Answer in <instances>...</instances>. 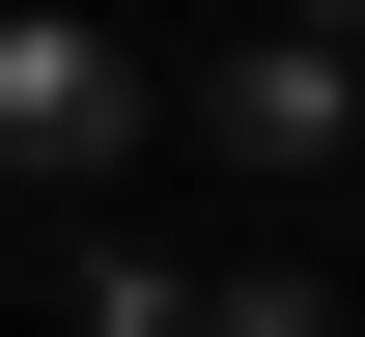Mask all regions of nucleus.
<instances>
[{
  "mask_svg": "<svg viewBox=\"0 0 365 337\" xmlns=\"http://www.w3.org/2000/svg\"><path fill=\"white\" fill-rule=\"evenodd\" d=\"M140 113H169V56L85 28V0H0V197H113Z\"/></svg>",
  "mask_w": 365,
  "mask_h": 337,
  "instance_id": "1",
  "label": "nucleus"
},
{
  "mask_svg": "<svg viewBox=\"0 0 365 337\" xmlns=\"http://www.w3.org/2000/svg\"><path fill=\"white\" fill-rule=\"evenodd\" d=\"M197 141H225L253 197H309V169L365 141V56H337V28H253V56H197Z\"/></svg>",
  "mask_w": 365,
  "mask_h": 337,
  "instance_id": "2",
  "label": "nucleus"
},
{
  "mask_svg": "<svg viewBox=\"0 0 365 337\" xmlns=\"http://www.w3.org/2000/svg\"><path fill=\"white\" fill-rule=\"evenodd\" d=\"M56 337H169V253H140V225H85V197H56Z\"/></svg>",
  "mask_w": 365,
  "mask_h": 337,
  "instance_id": "3",
  "label": "nucleus"
},
{
  "mask_svg": "<svg viewBox=\"0 0 365 337\" xmlns=\"http://www.w3.org/2000/svg\"><path fill=\"white\" fill-rule=\"evenodd\" d=\"M169 337H337V281H281V253H253V281H197Z\"/></svg>",
  "mask_w": 365,
  "mask_h": 337,
  "instance_id": "4",
  "label": "nucleus"
},
{
  "mask_svg": "<svg viewBox=\"0 0 365 337\" xmlns=\"http://www.w3.org/2000/svg\"><path fill=\"white\" fill-rule=\"evenodd\" d=\"M281 28H337V56H365V0H281Z\"/></svg>",
  "mask_w": 365,
  "mask_h": 337,
  "instance_id": "5",
  "label": "nucleus"
}]
</instances>
